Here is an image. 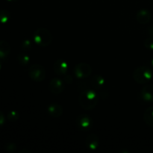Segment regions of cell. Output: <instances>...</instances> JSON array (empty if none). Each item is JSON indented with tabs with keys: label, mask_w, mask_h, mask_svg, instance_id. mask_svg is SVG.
<instances>
[{
	"label": "cell",
	"mask_w": 153,
	"mask_h": 153,
	"mask_svg": "<svg viewBox=\"0 0 153 153\" xmlns=\"http://www.w3.org/2000/svg\"><path fill=\"white\" fill-rule=\"evenodd\" d=\"M148 33H149V36H150L151 37H153V26L149 28V30H148Z\"/></svg>",
	"instance_id": "obj_24"
},
{
	"label": "cell",
	"mask_w": 153,
	"mask_h": 153,
	"mask_svg": "<svg viewBox=\"0 0 153 153\" xmlns=\"http://www.w3.org/2000/svg\"><path fill=\"white\" fill-rule=\"evenodd\" d=\"M76 123L79 128L87 131L92 127L93 120L89 115L82 114H79L76 118Z\"/></svg>",
	"instance_id": "obj_6"
},
{
	"label": "cell",
	"mask_w": 153,
	"mask_h": 153,
	"mask_svg": "<svg viewBox=\"0 0 153 153\" xmlns=\"http://www.w3.org/2000/svg\"><path fill=\"white\" fill-rule=\"evenodd\" d=\"M49 90L54 94H61L64 90V82L58 78H54L49 82Z\"/></svg>",
	"instance_id": "obj_7"
},
{
	"label": "cell",
	"mask_w": 153,
	"mask_h": 153,
	"mask_svg": "<svg viewBox=\"0 0 153 153\" xmlns=\"http://www.w3.org/2000/svg\"><path fill=\"white\" fill-rule=\"evenodd\" d=\"M136 19L140 24H147L151 19V13L146 9H140L136 14Z\"/></svg>",
	"instance_id": "obj_10"
},
{
	"label": "cell",
	"mask_w": 153,
	"mask_h": 153,
	"mask_svg": "<svg viewBox=\"0 0 153 153\" xmlns=\"http://www.w3.org/2000/svg\"><path fill=\"white\" fill-rule=\"evenodd\" d=\"M19 153H30L31 152V151L28 150V149H22V150H20L19 152Z\"/></svg>",
	"instance_id": "obj_25"
},
{
	"label": "cell",
	"mask_w": 153,
	"mask_h": 153,
	"mask_svg": "<svg viewBox=\"0 0 153 153\" xmlns=\"http://www.w3.org/2000/svg\"><path fill=\"white\" fill-rule=\"evenodd\" d=\"M34 40L39 46L46 47L52 42L53 36L49 29L46 28H40L34 31Z\"/></svg>",
	"instance_id": "obj_2"
},
{
	"label": "cell",
	"mask_w": 153,
	"mask_h": 153,
	"mask_svg": "<svg viewBox=\"0 0 153 153\" xmlns=\"http://www.w3.org/2000/svg\"><path fill=\"white\" fill-rule=\"evenodd\" d=\"M4 123H5V117H4V115L2 113V111H0V127L2 126Z\"/></svg>",
	"instance_id": "obj_23"
},
{
	"label": "cell",
	"mask_w": 153,
	"mask_h": 153,
	"mask_svg": "<svg viewBox=\"0 0 153 153\" xmlns=\"http://www.w3.org/2000/svg\"><path fill=\"white\" fill-rule=\"evenodd\" d=\"M31 43L29 40H25L22 41L21 45V49L23 51H28L31 49Z\"/></svg>",
	"instance_id": "obj_19"
},
{
	"label": "cell",
	"mask_w": 153,
	"mask_h": 153,
	"mask_svg": "<svg viewBox=\"0 0 153 153\" xmlns=\"http://www.w3.org/2000/svg\"><path fill=\"white\" fill-rule=\"evenodd\" d=\"M28 76L34 82H41L46 78V72L44 67L40 64H32L28 69Z\"/></svg>",
	"instance_id": "obj_4"
},
{
	"label": "cell",
	"mask_w": 153,
	"mask_h": 153,
	"mask_svg": "<svg viewBox=\"0 0 153 153\" xmlns=\"http://www.w3.org/2000/svg\"><path fill=\"white\" fill-rule=\"evenodd\" d=\"M7 1H11V2H13V1H17V0H7Z\"/></svg>",
	"instance_id": "obj_26"
},
{
	"label": "cell",
	"mask_w": 153,
	"mask_h": 153,
	"mask_svg": "<svg viewBox=\"0 0 153 153\" xmlns=\"http://www.w3.org/2000/svg\"><path fill=\"white\" fill-rule=\"evenodd\" d=\"M99 97L94 90H85L79 96V104L85 110H92L98 103Z\"/></svg>",
	"instance_id": "obj_1"
},
{
	"label": "cell",
	"mask_w": 153,
	"mask_h": 153,
	"mask_svg": "<svg viewBox=\"0 0 153 153\" xmlns=\"http://www.w3.org/2000/svg\"><path fill=\"white\" fill-rule=\"evenodd\" d=\"M140 95L144 101L153 102V85H147L142 88Z\"/></svg>",
	"instance_id": "obj_11"
},
{
	"label": "cell",
	"mask_w": 153,
	"mask_h": 153,
	"mask_svg": "<svg viewBox=\"0 0 153 153\" xmlns=\"http://www.w3.org/2000/svg\"><path fill=\"white\" fill-rule=\"evenodd\" d=\"M74 73L79 79H86L92 73V67L87 63H80L75 67Z\"/></svg>",
	"instance_id": "obj_5"
},
{
	"label": "cell",
	"mask_w": 153,
	"mask_h": 153,
	"mask_svg": "<svg viewBox=\"0 0 153 153\" xmlns=\"http://www.w3.org/2000/svg\"><path fill=\"white\" fill-rule=\"evenodd\" d=\"M64 83L66 84H71L73 82V78L70 76V75H64Z\"/></svg>",
	"instance_id": "obj_22"
},
{
	"label": "cell",
	"mask_w": 153,
	"mask_h": 153,
	"mask_svg": "<svg viewBox=\"0 0 153 153\" xmlns=\"http://www.w3.org/2000/svg\"><path fill=\"white\" fill-rule=\"evenodd\" d=\"M105 85V79L100 75H95L91 79V85L94 89H100Z\"/></svg>",
	"instance_id": "obj_14"
},
{
	"label": "cell",
	"mask_w": 153,
	"mask_h": 153,
	"mask_svg": "<svg viewBox=\"0 0 153 153\" xmlns=\"http://www.w3.org/2000/svg\"><path fill=\"white\" fill-rule=\"evenodd\" d=\"M151 64H152V67H153V59L152 60V61H151Z\"/></svg>",
	"instance_id": "obj_28"
},
{
	"label": "cell",
	"mask_w": 153,
	"mask_h": 153,
	"mask_svg": "<svg viewBox=\"0 0 153 153\" xmlns=\"http://www.w3.org/2000/svg\"><path fill=\"white\" fill-rule=\"evenodd\" d=\"M53 70L58 76H64L68 70V64L64 60L58 59L53 64Z\"/></svg>",
	"instance_id": "obj_8"
},
{
	"label": "cell",
	"mask_w": 153,
	"mask_h": 153,
	"mask_svg": "<svg viewBox=\"0 0 153 153\" xmlns=\"http://www.w3.org/2000/svg\"><path fill=\"white\" fill-rule=\"evenodd\" d=\"M143 120L148 126L153 127V106L146 109L143 114Z\"/></svg>",
	"instance_id": "obj_15"
},
{
	"label": "cell",
	"mask_w": 153,
	"mask_h": 153,
	"mask_svg": "<svg viewBox=\"0 0 153 153\" xmlns=\"http://www.w3.org/2000/svg\"><path fill=\"white\" fill-rule=\"evenodd\" d=\"M47 111L49 114L52 117L58 118L63 114V108L58 103H51L48 105Z\"/></svg>",
	"instance_id": "obj_9"
},
{
	"label": "cell",
	"mask_w": 153,
	"mask_h": 153,
	"mask_svg": "<svg viewBox=\"0 0 153 153\" xmlns=\"http://www.w3.org/2000/svg\"><path fill=\"white\" fill-rule=\"evenodd\" d=\"M7 119L10 122H16L19 119V114L16 111H10L7 114Z\"/></svg>",
	"instance_id": "obj_18"
},
{
	"label": "cell",
	"mask_w": 153,
	"mask_h": 153,
	"mask_svg": "<svg viewBox=\"0 0 153 153\" xmlns=\"http://www.w3.org/2000/svg\"><path fill=\"white\" fill-rule=\"evenodd\" d=\"M152 77V72L150 68L145 66H141L134 70L133 73V79L140 85L147 83Z\"/></svg>",
	"instance_id": "obj_3"
},
{
	"label": "cell",
	"mask_w": 153,
	"mask_h": 153,
	"mask_svg": "<svg viewBox=\"0 0 153 153\" xmlns=\"http://www.w3.org/2000/svg\"><path fill=\"white\" fill-rule=\"evenodd\" d=\"M10 44L5 40H0V59L4 60L9 55L10 52Z\"/></svg>",
	"instance_id": "obj_13"
},
{
	"label": "cell",
	"mask_w": 153,
	"mask_h": 153,
	"mask_svg": "<svg viewBox=\"0 0 153 153\" xmlns=\"http://www.w3.org/2000/svg\"><path fill=\"white\" fill-rule=\"evenodd\" d=\"M144 46L149 50H153V37H149L144 41Z\"/></svg>",
	"instance_id": "obj_20"
},
{
	"label": "cell",
	"mask_w": 153,
	"mask_h": 153,
	"mask_svg": "<svg viewBox=\"0 0 153 153\" xmlns=\"http://www.w3.org/2000/svg\"><path fill=\"white\" fill-rule=\"evenodd\" d=\"M1 59H0V70H1Z\"/></svg>",
	"instance_id": "obj_27"
},
{
	"label": "cell",
	"mask_w": 153,
	"mask_h": 153,
	"mask_svg": "<svg viewBox=\"0 0 153 153\" xmlns=\"http://www.w3.org/2000/svg\"><path fill=\"white\" fill-rule=\"evenodd\" d=\"M17 61L22 65H27L30 62V57L25 52H20L17 56Z\"/></svg>",
	"instance_id": "obj_16"
},
{
	"label": "cell",
	"mask_w": 153,
	"mask_h": 153,
	"mask_svg": "<svg viewBox=\"0 0 153 153\" xmlns=\"http://www.w3.org/2000/svg\"><path fill=\"white\" fill-rule=\"evenodd\" d=\"M100 143V140H99V137L97 134H91L87 137L86 140H85V144L86 146L91 150H95L97 149Z\"/></svg>",
	"instance_id": "obj_12"
},
{
	"label": "cell",
	"mask_w": 153,
	"mask_h": 153,
	"mask_svg": "<svg viewBox=\"0 0 153 153\" xmlns=\"http://www.w3.org/2000/svg\"><path fill=\"white\" fill-rule=\"evenodd\" d=\"M10 18V13L7 10H0V23H7Z\"/></svg>",
	"instance_id": "obj_17"
},
{
	"label": "cell",
	"mask_w": 153,
	"mask_h": 153,
	"mask_svg": "<svg viewBox=\"0 0 153 153\" xmlns=\"http://www.w3.org/2000/svg\"><path fill=\"white\" fill-rule=\"evenodd\" d=\"M5 150L8 152H14L16 150V146L14 143H8L5 146Z\"/></svg>",
	"instance_id": "obj_21"
}]
</instances>
